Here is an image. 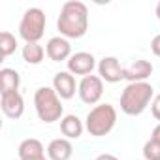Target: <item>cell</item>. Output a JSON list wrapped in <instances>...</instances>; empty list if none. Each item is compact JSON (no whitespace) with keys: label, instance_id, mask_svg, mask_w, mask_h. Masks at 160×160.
<instances>
[{"label":"cell","instance_id":"cell-1","mask_svg":"<svg viewBox=\"0 0 160 160\" xmlns=\"http://www.w3.org/2000/svg\"><path fill=\"white\" fill-rule=\"evenodd\" d=\"M57 28L62 38H83L89 28V10L79 0H68L60 8V15L57 19Z\"/></svg>","mask_w":160,"mask_h":160},{"label":"cell","instance_id":"cell-2","mask_svg":"<svg viewBox=\"0 0 160 160\" xmlns=\"http://www.w3.org/2000/svg\"><path fill=\"white\" fill-rule=\"evenodd\" d=\"M152 98H154V89L147 81L128 83L121 94V109L132 117L141 115L147 109V106L152 102Z\"/></svg>","mask_w":160,"mask_h":160},{"label":"cell","instance_id":"cell-3","mask_svg":"<svg viewBox=\"0 0 160 160\" xmlns=\"http://www.w3.org/2000/svg\"><path fill=\"white\" fill-rule=\"evenodd\" d=\"M62 98L57 94L55 89L51 87H40L34 94V108H36V113L40 117V121L51 124L58 119H62V113H64V106L60 102Z\"/></svg>","mask_w":160,"mask_h":160},{"label":"cell","instance_id":"cell-4","mask_svg":"<svg viewBox=\"0 0 160 160\" xmlns=\"http://www.w3.org/2000/svg\"><path fill=\"white\" fill-rule=\"evenodd\" d=\"M115 122H117V109L111 104H98L89 111L85 119V128L91 136L102 138L113 130Z\"/></svg>","mask_w":160,"mask_h":160},{"label":"cell","instance_id":"cell-5","mask_svg":"<svg viewBox=\"0 0 160 160\" xmlns=\"http://www.w3.org/2000/svg\"><path fill=\"white\" fill-rule=\"evenodd\" d=\"M45 32V13L40 8H28L19 23V36L27 43H38Z\"/></svg>","mask_w":160,"mask_h":160},{"label":"cell","instance_id":"cell-6","mask_svg":"<svg viewBox=\"0 0 160 160\" xmlns=\"http://www.w3.org/2000/svg\"><path fill=\"white\" fill-rule=\"evenodd\" d=\"M77 92H79V98H81L85 104L92 106V104H98L102 94H104V81L100 75H85L77 85Z\"/></svg>","mask_w":160,"mask_h":160},{"label":"cell","instance_id":"cell-7","mask_svg":"<svg viewBox=\"0 0 160 160\" xmlns=\"http://www.w3.org/2000/svg\"><path fill=\"white\" fill-rule=\"evenodd\" d=\"M96 66V58L87 53V51H79V53H73L70 58H68V72L73 73V75H91L92 70Z\"/></svg>","mask_w":160,"mask_h":160},{"label":"cell","instance_id":"cell-8","mask_svg":"<svg viewBox=\"0 0 160 160\" xmlns=\"http://www.w3.org/2000/svg\"><path fill=\"white\" fill-rule=\"evenodd\" d=\"M98 73L106 83H119L124 79V68H121V62L115 57H104L98 64Z\"/></svg>","mask_w":160,"mask_h":160},{"label":"cell","instance_id":"cell-9","mask_svg":"<svg viewBox=\"0 0 160 160\" xmlns=\"http://www.w3.org/2000/svg\"><path fill=\"white\" fill-rule=\"evenodd\" d=\"M45 53H47V57H49L51 60H55V62H60V60H66V62H68V58L72 57V45H70V42H68L66 38L55 36V38H51V40L47 42Z\"/></svg>","mask_w":160,"mask_h":160},{"label":"cell","instance_id":"cell-10","mask_svg":"<svg viewBox=\"0 0 160 160\" xmlns=\"http://www.w3.org/2000/svg\"><path fill=\"white\" fill-rule=\"evenodd\" d=\"M53 89L62 100H70L75 94V77L70 72H57L53 77Z\"/></svg>","mask_w":160,"mask_h":160},{"label":"cell","instance_id":"cell-11","mask_svg":"<svg viewBox=\"0 0 160 160\" xmlns=\"http://www.w3.org/2000/svg\"><path fill=\"white\" fill-rule=\"evenodd\" d=\"M17 154H19V160H42V158H45V149L40 139L27 138L21 141Z\"/></svg>","mask_w":160,"mask_h":160},{"label":"cell","instance_id":"cell-12","mask_svg":"<svg viewBox=\"0 0 160 160\" xmlns=\"http://www.w3.org/2000/svg\"><path fill=\"white\" fill-rule=\"evenodd\" d=\"M0 108H2L4 115L10 119H19L25 111V100L19 92H12V94H2L0 100Z\"/></svg>","mask_w":160,"mask_h":160},{"label":"cell","instance_id":"cell-13","mask_svg":"<svg viewBox=\"0 0 160 160\" xmlns=\"http://www.w3.org/2000/svg\"><path fill=\"white\" fill-rule=\"evenodd\" d=\"M151 73H152V64L143 58H139L124 68V79H128L130 83H141Z\"/></svg>","mask_w":160,"mask_h":160},{"label":"cell","instance_id":"cell-14","mask_svg":"<svg viewBox=\"0 0 160 160\" xmlns=\"http://www.w3.org/2000/svg\"><path fill=\"white\" fill-rule=\"evenodd\" d=\"M72 152H73V147H72L68 138H57L47 147L49 160H70Z\"/></svg>","mask_w":160,"mask_h":160},{"label":"cell","instance_id":"cell-15","mask_svg":"<svg viewBox=\"0 0 160 160\" xmlns=\"http://www.w3.org/2000/svg\"><path fill=\"white\" fill-rule=\"evenodd\" d=\"M19 83H21V77L15 70H12V68L0 70V94L19 92Z\"/></svg>","mask_w":160,"mask_h":160},{"label":"cell","instance_id":"cell-16","mask_svg":"<svg viewBox=\"0 0 160 160\" xmlns=\"http://www.w3.org/2000/svg\"><path fill=\"white\" fill-rule=\"evenodd\" d=\"M60 132L68 139H77L83 134V122L77 115H64L60 119Z\"/></svg>","mask_w":160,"mask_h":160},{"label":"cell","instance_id":"cell-17","mask_svg":"<svg viewBox=\"0 0 160 160\" xmlns=\"http://www.w3.org/2000/svg\"><path fill=\"white\" fill-rule=\"evenodd\" d=\"M45 57V49L40 43H25L23 45V58L28 64H40Z\"/></svg>","mask_w":160,"mask_h":160},{"label":"cell","instance_id":"cell-18","mask_svg":"<svg viewBox=\"0 0 160 160\" xmlns=\"http://www.w3.org/2000/svg\"><path fill=\"white\" fill-rule=\"evenodd\" d=\"M15 49H17L15 36L12 32H8V30H2L0 32V53H2V57L4 58L10 57L12 53H15Z\"/></svg>","mask_w":160,"mask_h":160},{"label":"cell","instance_id":"cell-19","mask_svg":"<svg viewBox=\"0 0 160 160\" xmlns=\"http://www.w3.org/2000/svg\"><path fill=\"white\" fill-rule=\"evenodd\" d=\"M143 156L145 160H160V141L149 139L143 145Z\"/></svg>","mask_w":160,"mask_h":160},{"label":"cell","instance_id":"cell-20","mask_svg":"<svg viewBox=\"0 0 160 160\" xmlns=\"http://www.w3.org/2000/svg\"><path fill=\"white\" fill-rule=\"evenodd\" d=\"M151 113H152L154 119L160 121V94H156L152 98V102H151Z\"/></svg>","mask_w":160,"mask_h":160},{"label":"cell","instance_id":"cell-21","mask_svg":"<svg viewBox=\"0 0 160 160\" xmlns=\"http://www.w3.org/2000/svg\"><path fill=\"white\" fill-rule=\"evenodd\" d=\"M151 51H152L156 57H160V34H156V36L151 40Z\"/></svg>","mask_w":160,"mask_h":160},{"label":"cell","instance_id":"cell-22","mask_svg":"<svg viewBox=\"0 0 160 160\" xmlns=\"http://www.w3.org/2000/svg\"><path fill=\"white\" fill-rule=\"evenodd\" d=\"M96 160H119L115 154H109V152H104V154H98Z\"/></svg>","mask_w":160,"mask_h":160},{"label":"cell","instance_id":"cell-23","mask_svg":"<svg viewBox=\"0 0 160 160\" xmlns=\"http://www.w3.org/2000/svg\"><path fill=\"white\" fill-rule=\"evenodd\" d=\"M151 139H156V141H160V124H156V126H154V130H152V136H151Z\"/></svg>","mask_w":160,"mask_h":160},{"label":"cell","instance_id":"cell-24","mask_svg":"<svg viewBox=\"0 0 160 160\" xmlns=\"http://www.w3.org/2000/svg\"><path fill=\"white\" fill-rule=\"evenodd\" d=\"M154 13H156V17H158V19H160V2H158V4H156V8H154Z\"/></svg>","mask_w":160,"mask_h":160},{"label":"cell","instance_id":"cell-25","mask_svg":"<svg viewBox=\"0 0 160 160\" xmlns=\"http://www.w3.org/2000/svg\"><path fill=\"white\" fill-rule=\"evenodd\" d=\"M42 160H47V158H42Z\"/></svg>","mask_w":160,"mask_h":160}]
</instances>
